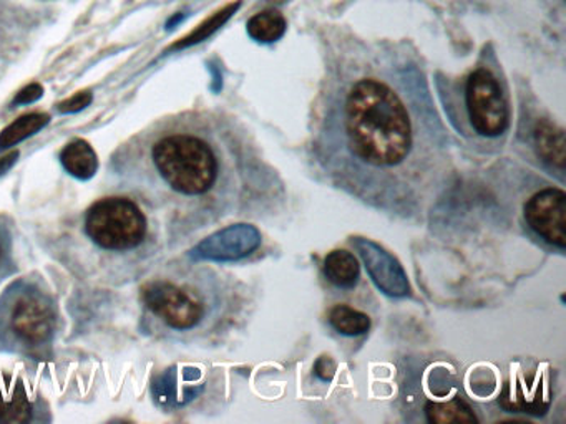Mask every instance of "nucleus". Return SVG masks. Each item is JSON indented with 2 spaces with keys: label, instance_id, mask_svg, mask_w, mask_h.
Segmentation results:
<instances>
[{
  "label": "nucleus",
  "instance_id": "f257e3e1",
  "mask_svg": "<svg viewBox=\"0 0 566 424\" xmlns=\"http://www.w3.org/2000/svg\"><path fill=\"white\" fill-rule=\"evenodd\" d=\"M307 152L326 184L400 221L426 218L453 176L452 139L426 78L389 56L340 68Z\"/></svg>",
  "mask_w": 566,
  "mask_h": 424
},
{
  "label": "nucleus",
  "instance_id": "f03ea898",
  "mask_svg": "<svg viewBox=\"0 0 566 424\" xmlns=\"http://www.w3.org/2000/svg\"><path fill=\"white\" fill-rule=\"evenodd\" d=\"M137 189L170 208L181 231H205L227 219H270L287 202L280 172L237 121L177 116L135 139Z\"/></svg>",
  "mask_w": 566,
  "mask_h": 424
},
{
  "label": "nucleus",
  "instance_id": "7ed1b4c3",
  "mask_svg": "<svg viewBox=\"0 0 566 424\" xmlns=\"http://www.w3.org/2000/svg\"><path fill=\"white\" fill-rule=\"evenodd\" d=\"M142 304L161 331L185 341L221 340L243 328L256 308L243 280L197 264L150 278L142 287Z\"/></svg>",
  "mask_w": 566,
  "mask_h": 424
},
{
  "label": "nucleus",
  "instance_id": "20e7f679",
  "mask_svg": "<svg viewBox=\"0 0 566 424\" xmlns=\"http://www.w3.org/2000/svg\"><path fill=\"white\" fill-rule=\"evenodd\" d=\"M57 307L39 280L19 278L0 295V348L12 353L39 354L52 343Z\"/></svg>",
  "mask_w": 566,
  "mask_h": 424
},
{
  "label": "nucleus",
  "instance_id": "39448f33",
  "mask_svg": "<svg viewBox=\"0 0 566 424\" xmlns=\"http://www.w3.org/2000/svg\"><path fill=\"white\" fill-rule=\"evenodd\" d=\"M84 234L97 251L112 255H134L148 252V242L155 244V229L150 215L135 199H101L84 219Z\"/></svg>",
  "mask_w": 566,
  "mask_h": 424
},
{
  "label": "nucleus",
  "instance_id": "423d86ee",
  "mask_svg": "<svg viewBox=\"0 0 566 424\" xmlns=\"http://www.w3.org/2000/svg\"><path fill=\"white\" fill-rule=\"evenodd\" d=\"M470 132L486 142L500 141L510 129V105L499 76L492 70H473L463 92Z\"/></svg>",
  "mask_w": 566,
  "mask_h": 424
},
{
  "label": "nucleus",
  "instance_id": "0eeeda50",
  "mask_svg": "<svg viewBox=\"0 0 566 424\" xmlns=\"http://www.w3.org/2000/svg\"><path fill=\"white\" fill-rule=\"evenodd\" d=\"M566 195L562 189L546 188L536 192L525 204L526 225L536 237L548 242L553 247L565 248Z\"/></svg>",
  "mask_w": 566,
  "mask_h": 424
},
{
  "label": "nucleus",
  "instance_id": "6e6552de",
  "mask_svg": "<svg viewBox=\"0 0 566 424\" xmlns=\"http://www.w3.org/2000/svg\"><path fill=\"white\" fill-rule=\"evenodd\" d=\"M39 401L31 396L21 378L0 373V424H28L38 421Z\"/></svg>",
  "mask_w": 566,
  "mask_h": 424
},
{
  "label": "nucleus",
  "instance_id": "1a4fd4ad",
  "mask_svg": "<svg viewBox=\"0 0 566 424\" xmlns=\"http://www.w3.org/2000/svg\"><path fill=\"white\" fill-rule=\"evenodd\" d=\"M324 275L334 287L349 290L359 282L360 265L350 252L334 251L324 261Z\"/></svg>",
  "mask_w": 566,
  "mask_h": 424
},
{
  "label": "nucleus",
  "instance_id": "9d476101",
  "mask_svg": "<svg viewBox=\"0 0 566 424\" xmlns=\"http://www.w3.org/2000/svg\"><path fill=\"white\" fill-rule=\"evenodd\" d=\"M61 161L69 174L82 181L94 178L98 169L97 152L84 139L69 142L62 151Z\"/></svg>",
  "mask_w": 566,
  "mask_h": 424
},
{
  "label": "nucleus",
  "instance_id": "9b49d317",
  "mask_svg": "<svg viewBox=\"0 0 566 424\" xmlns=\"http://www.w3.org/2000/svg\"><path fill=\"white\" fill-rule=\"evenodd\" d=\"M423 413H426V420L433 424L475 423L476 421L472 407L460 398H453L450 401H429Z\"/></svg>",
  "mask_w": 566,
  "mask_h": 424
},
{
  "label": "nucleus",
  "instance_id": "f8f14e48",
  "mask_svg": "<svg viewBox=\"0 0 566 424\" xmlns=\"http://www.w3.org/2000/svg\"><path fill=\"white\" fill-rule=\"evenodd\" d=\"M327 321L344 337H359L367 333L370 328L369 315L346 304L334 305L327 315Z\"/></svg>",
  "mask_w": 566,
  "mask_h": 424
},
{
  "label": "nucleus",
  "instance_id": "ddd939ff",
  "mask_svg": "<svg viewBox=\"0 0 566 424\" xmlns=\"http://www.w3.org/2000/svg\"><path fill=\"white\" fill-rule=\"evenodd\" d=\"M49 121H51V116L45 115V113H31V115L15 119L4 131L0 132V151L12 148V146L28 139L29 136L41 131L42 128L49 125Z\"/></svg>",
  "mask_w": 566,
  "mask_h": 424
},
{
  "label": "nucleus",
  "instance_id": "4468645a",
  "mask_svg": "<svg viewBox=\"0 0 566 424\" xmlns=\"http://www.w3.org/2000/svg\"><path fill=\"white\" fill-rule=\"evenodd\" d=\"M286 32V20L277 10H264L248 22V33L258 42L270 43Z\"/></svg>",
  "mask_w": 566,
  "mask_h": 424
},
{
  "label": "nucleus",
  "instance_id": "2eb2a0df",
  "mask_svg": "<svg viewBox=\"0 0 566 424\" xmlns=\"http://www.w3.org/2000/svg\"><path fill=\"white\" fill-rule=\"evenodd\" d=\"M535 138L536 145H538L539 155L552 159V161H556L559 169H563V159H565V155H563L562 129H556L555 125H552L549 121H542L536 126Z\"/></svg>",
  "mask_w": 566,
  "mask_h": 424
},
{
  "label": "nucleus",
  "instance_id": "dca6fc26",
  "mask_svg": "<svg viewBox=\"0 0 566 424\" xmlns=\"http://www.w3.org/2000/svg\"><path fill=\"white\" fill-rule=\"evenodd\" d=\"M238 7H240V3H231V6L224 7L220 12H217L214 15H211L210 19L205 20V22L201 23L195 32H191L190 35L181 39L177 45H174V49H185V46L195 45V43L208 39L211 33L217 32V30L220 29V26L223 25V23L227 22L234 12H237Z\"/></svg>",
  "mask_w": 566,
  "mask_h": 424
},
{
  "label": "nucleus",
  "instance_id": "f3484780",
  "mask_svg": "<svg viewBox=\"0 0 566 424\" xmlns=\"http://www.w3.org/2000/svg\"><path fill=\"white\" fill-rule=\"evenodd\" d=\"M91 103L92 93H77V95L72 96L71 99H67V102L61 103V105H59V112L77 113L81 112V109L87 108Z\"/></svg>",
  "mask_w": 566,
  "mask_h": 424
},
{
  "label": "nucleus",
  "instance_id": "a211bd4d",
  "mask_svg": "<svg viewBox=\"0 0 566 424\" xmlns=\"http://www.w3.org/2000/svg\"><path fill=\"white\" fill-rule=\"evenodd\" d=\"M42 95H44V88L39 83H32V85L25 86L24 89L18 93L14 103L15 105H29V103L38 102Z\"/></svg>",
  "mask_w": 566,
  "mask_h": 424
},
{
  "label": "nucleus",
  "instance_id": "6ab92c4d",
  "mask_svg": "<svg viewBox=\"0 0 566 424\" xmlns=\"http://www.w3.org/2000/svg\"><path fill=\"white\" fill-rule=\"evenodd\" d=\"M9 254H11V252H9V239L0 234V277L8 274L6 268L9 267Z\"/></svg>",
  "mask_w": 566,
  "mask_h": 424
},
{
  "label": "nucleus",
  "instance_id": "aec40b11",
  "mask_svg": "<svg viewBox=\"0 0 566 424\" xmlns=\"http://www.w3.org/2000/svg\"><path fill=\"white\" fill-rule=\"evenodd\" d=\"M19 152H11V155L4 156V158H0V176L4 174L15 161H18Z\"/></svg>",
  "mask_w": 566,
  "mask_h": 424
}]
</instances>
